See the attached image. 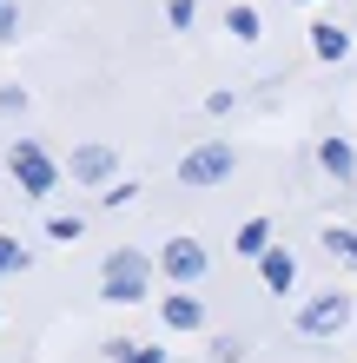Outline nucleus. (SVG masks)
<instances>
[{
	"instance_id": "1",
	"label": "nucleus",
	"mask_w": 357,
	"mask_h": 363,
	"mask_svg": "<svg viewBox=\"0 0 357 363\" xmlns=\"http://www.w3.org/2000/svg\"><path fill=\"white\" fill-rule=\"evenodd\" d=\"M145 291H153V258L133 251V245L106 251V264H99V297H106V304H139Z\"/></svg>"
},
{
	"instance_id": "2",
	"label": "nucleus",
	"mask_w": 357,
	"mask_h": 363,
	"mask_svg": "<svg viewBox=\"0 0 357 363\" xmlns=\"http://www.w3.org/2000/svg\"><path fill=\"white\" fill-rule=\"evenodd\" d=\"M7 172L20 185V199H47V191L60 185V165L47 159L40 139H7Z\"/></svg>"
},
{
	"instance_id": "3",
	"label": "nucleus",
	"mask_w": 357,
	"mask_h": 363,
	"mask_svg": "<svg viewBox=\"0 0 357 363\" xmlns=\"http://www.w3.org/2000/svg\"><path fill=\"white\" fill-rule=\"evenodd\" d=\"M232 145L225 139H205V145H192V152L179 159V185H192V191H205V185H225L232 179Z\"/></svg>"
},
{
	"instance_id": "4",
	"label": "nucleus",
	"mask_w": 357,
	"mask_h": 363,
	"mask_svg": "<svg viewBox=\"0 0 357 363\" xmlns=\"http://www.w3.org/2000/svg\"><path fill=\"white\" fill-rule=\"evenodd\" d=\"M351 324V297L344 291H324V297H311V304L298 311V330L304 337H338Z\"/></svg>"
},
{
	"instance_id": "5",
	"label": "nucleus",
	"mask_w": 357,
	"mask_h": 363,
	"mask_svg": "<svg viewBox=\"0 0 357 363\" xmlns=\"http://www.w3.org/2000/svg\"><path fill=\"white\" fill-rule=\"evenodd\" d=\"M159 271L172 277V284H199V277H205V245L199 238H165Z\"/></svg>"
},
{
	"instance_id": "6",
	"label": "nucleus",
	"mask_w": 357,
	"mask_h": 363,
	"mask_svg": "<svg viewBox=\"0 0 357 363\" xmlns=\"http://www.w3.org/2000/svg\"><path fill=\"white\" fill-rule=\"evenodd\" d=\"M67 172H73V185H106L113 172H119V152L113 145H73V159H67Z\"/></svg>"
},
{
	"instance_id": "7",
	"label": "nucleus",
	"mask_w": 357,
	"mask_h": 363,
	"mask_svg": "<svg viewBox=\"0 0 357 363\" xmlns=\"http://www.w3.org/2000/svg\"><path fill=\"white\" fill-rule=\"evenodd\" d=\"M159 317H165V330H199V324H205V304H199V297H185V284H179V291L159 304Z\"/></svg>"
},
{
	"instance_id": "8",
	"label": "nucleus",
	"mask_w": 357,
	"mask_h": 363,
	"mask_svg": "<svg viewBox=\"0 0 357 363\" xmlns=\"http://www.w3.org/2000/svg\"><path fill=\"white\" fill-rule=\"evenodd\" d=\"M258 271H265V284H271V291H291V284H298V258H291L285 245H271L265 258H258Z\"/></svg>"
},
{
	"instance_id": "9",
	"label": "nucleus",
	"mask_w": 357,
	"mask_h": 363,
	"mask_svg": "<svg viewBox=\"0 0 357 363\" xmlns=\"http://www.w3.org/2000/svg\"><path fill=\"white\" fill-rule=\"evenodd\" d=\"M311 53H318V60H344L351 53V33L338 27V20H318V27H311Z\"/></svg>"
},
{
	"instance_id": "10",
	"label": "nucleus",
	"mask_w": 357,
	"mask_h": 363,
	"mask_svg": "<svg viewBox=\"0 0 357 363\" xmlns=\"http://www.w3.org/2000/svg\"><path fill=\"white\" fill-rule=\"evenodd\" d=\"M318 165H324L331 179H357V152H351L344 139H324V145H318Z\"/></svg>"
},
{
	"instance_id": "11",
	"label": "nucleus",
	"mask_w": 357,
	"mask_h": 363,
	"mask_svg": "<svg viewBox=\"0 0 357 363\" xmlns=\"http://www.w3.org/2000/svg\"><path fill=\"white\" fill-rule=\"evenodd\" d=\"M232 251H238V258H265V251H271V225H265V218H245Z\"/></svg>"
},
{
	"instance_id": "12",
	"label": "nucleus",
	"mask_w": 357,
	"mask_h": 363,
	"mask_svg": "<svg viewBox=\"0 0 357 363\" xmlns=\"http://www.w3.org/2000/svg\"><path fill=\"white\" fill-rule=\"evenodd\" d=\"M324 251H331V258H344V264H357V231L331 225V231H324Z\"/></svg>"
},
{
	"instance_id": "13",
	"label": "nucleus",
	"mask_w": 357,
	"mask_h": 363,
	"mask_svg": "<svg viewBox=\"0 0 357 363\" xmlns=\"http://www.w3.org/2000/svg\"><path fill=\"white\" fill-rule=\"evenodd\" d=\"M225 33L232 40H258V7H232L225 13Z\"/></svg>"
},
{
	"instance_id": "14",
	"label": "nucleus",
	"mask_w": 357,
	"mask_h": 363,
	"mask_svg": "<svg viewBox=\"0 0 357 363\" xmlns=\"http://www.w3.org/2000/svg\"><path fill=\"white\" fill-rule=\"evenodd\" d=\"M13 271H27V245L0 231V277H13Z\"/></svg>"
},
{
	"instance_id": "15",
	"label": "nucleus",
	"mask_w": 357,
	"mask_h": 363,
	"mask_svg": "<svg viewBox=\"0 0 357 363\" xmlns=\"http://www.w3.org/2000/svg\"><path fill=\"white\" fill-rule=\"evenodd\" d=\"M165 20H172V33H185L199 20V0H165Z\"/></svg>"
},
{
	"instance_id": "16",
	"label": "nucleus",
	"mask_w": 357,
	"mask_h": 363,
	"mask_svg": "<svg viewBox=\"0 0 357 363\" xmlns=\"http://www.w3.org/2000/svg\"><path fill=\"white\" fill-rule=\"evenodd\" d=\"M212 357H219V363H238L245 344H238V337H212Z\"/></svg>"
},
{
	"instance_id": "17",
	"label": "nucleus",
	"mask_w": 357,
	"mask_h": 363,
	"mask_svg": "<svg viewBox=\"0 0 357 363\" xmlns=\"http://www.w3.org/2000/svg\"><path fill=\"white\" fill-rule=\"evenodd\" d=\"M47 238H60V245L79 238V218H47Z\"/></svg>"
},
{
	"instance_id": "18",
	"label": "nucleus",
	"mask_w": 357,
	"mask_h": 363,
	"mask_svg": "<svg viewBox=\"0 0 357 363\" xmlns=\"http://www.w3.org/2000/svg\"><path fill=\"white\" fill-rule=\"evenodd\" d=\"M99 205L119 211V205H133V185H113V191H99Z\"/></svg>"
},
{
	"instance_id": "19",
	"label": "nucleus",
	"mask_w": 357,
	"mask_h": 363,
	"mask_svg": "<svg viewBox=\"0 0 357 363\" xmlns=\"http://www.w3.org/2000/svg\"><path fill=\"white\" fill-rule=\"evenodd\" d=\"M126 363H165V350H159V344H133V357H126Z\"/></svg>"
},
{
	"instance_id": "20",
	"label": "nucleus",
	"mask_w": 357,
	"mask_h": 363,
	"mask_svg": "<svg viewBox=\"0 0 357 363\" xmlns=\"http://www.w3.org/2000/svg\"><path fill=\"white\" fill-rule=\"evenodd\" d=\"M20 33V7H0V40H13Z\"/></svg>"
},
{
	"instance_id": "21",
	"label": "nucleus",
	"mask_w": 357,
	"mask_h": 363,
	"mask_svg": "<svg viewBox=\"0 0 357 363\" xmlns=\"http://www.w3.org/2000/svg\"><path fill=\"white\" fill-rule=\"evenodd\" d=\"M0 7H7V0H0Z\"/></svg>"
}]
</instances>
